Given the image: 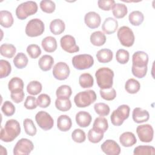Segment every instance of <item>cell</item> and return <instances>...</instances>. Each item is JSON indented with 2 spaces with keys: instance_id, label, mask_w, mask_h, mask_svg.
I'll use <instances>...</instances> for the list:
<instances>
[{
  "instance_id": "cell-13",
  "label": "cell",
  "mask_w": 155,
  "mask_h": 155,
  "mask_svg": "<svg viewBox=\"0 0 155 155\" xmlns=\"http://www.w3.org/2000/svg\"><path fill=\"white\" fill-rule=\"evenodd\" d=\"M61 48L67 53H73L79 51V47L76 44L74 38L70 35L63 36L60 39Z\"/></svg>"
},
{
  "instance_id": "cell-24",
  "label": "cell",
  "mask_w": 155,
  "mask_h": 155,
  "mask_svg": "<svg viewBox=\"0 0 155 155\" xmlns=\"http://www.w3.org/2000/svg\"><path fill=\"white\" fill-rule=\"evenodd\" d=\"M53 64V58L48 54H44L42 56L38 61L39 67L44 71H47L51 70Z\"/></svg>"
},
{
  "instance_id": "cell-23",
  "label": "cell",
  "mask_w": 155,
  "mask_h": 155,
  "mask_svg": "<svg viewBox=\"0 0 155 155\" xmlns=\"http://www.w3.org/2000/svg\"><path fill=\"white\" fill-rule=\"evenodd\" d=\"M50 30L54 35L62 33L65 29V24L61 19H55L51 21L50 24Z\"/></svg>"
},
{
  "instance_id": "cell-19",
  "label": "cell",
  "mask_w": 155,
  "mask_h": 155,
  "mask_svg": "<svg viewBox=\"0 0 155 155\" xmlns=\"http://www.w3.org/2000/svg\"><path fill=\"white\" fill-rule=\"evenodd\" d=\"M118 28L117 21L111 17L107 18L102 25L103 31L107 35H111L114 33Z\"/></svg>"
},
{
  "instance_id": "cell-38",
  "label": "cell",
  "mask_w": 155,
  "mask_h": 155,
  "mask_svg": "<svg viewBox=\"0 0 155 155\" xmlns=\"http://www.w3.org/2000/svg\"><path fill=\"white\" fill-rule=\"evenodd\" d=\"M42 89V84L38 81H32L30 82L27 86V93L33 96H35L40 93Z\"/></svg>"
},
{
  "instance_id": "cell-34",
  "label": "cell",
  "mask_w": 155,
  "mask_h": 155,
  "mask_svg": "<svg viewBox=\"0 0 155 155\" xmlns=\"http://www.w3.org/2000/svg\"><path fill=\"white\" fill-rule=\"evenodd\" d=\"M15 66L18 69H22L25 68L28 62V59L25 54L20 52L18 53L13 60Z\"/></svg>"
},
{
  "instance_id": "cell-18",
  "label": "cell",
  "mask_w": 155,
  "mask_h": 155,
  "mask_svg": "<svg viewBox=\"0 0 155 155\" xmlns=\"http://www.w3.org/2000/svg\"><path fill=\"white\" fill-rule=\"evenodd\" d=\"M75 119L76 124L80 127L85 128L90 125L92 120V117L87 111H80L76 113Z\"/></svg>"
},
{
  "instance_id": "cell-48",
  "label": "cell",
  "mask_w": 155,
  "mask_h": 155,
  "mask_svg": "<svg viewBox=\"0 0 155 155\" xmlns=\"http://www.w3.org/2000/svg\"><path fill=\"white\" fill-rule=\"evenodd\" d=\"M27 52L32 59L38 58L41 54V50L37 44H30L27 47Z\"/></svg>"
},
{
  "instance_id": "cell-14",
  "label": "cell",
  "mask_w": 155,
  "mask_h": 155,
  "mask_svg": "<svg viewBox=\"0 0 155 155\" xmlns=\"http://www.w3.org/2000/svg\"><path fill=\"white\" fill-rule=\"evenodd\" d=\"M101 148L107 155H119L120 153V148L119 144L111 139L105 140L101 145Z\"/></svg>"
},
{
  "instance_id": "cell-25",
  "label": "cell",
  "mask_w": 155,
  "mask_h": 155,
  "mask_svg": "<svg viewBox=\"0 0 155 155\" xmlns=\"http://www.w3.org/2000/svg\"><path fill=\"white\" fill-rule=\"evenodd\" d=\"M14 19L12 13L7 10H1L0 12V24L4 28H9L12 26Z\"/></svg>"
},
{
  "instance_id": "cell-35",
  "label": "cell",
  "mask_w": 155,
  "mask_h": 155,
  "mask_svg": "<svg viewBox=\"0 0 155 155\" xmlns=\"http://www.w3.org/2000/svg\"><path fill=\"white\" fill-rule=\"evenodd\" d=\"M24 82L22 79L18 77L12 78L8 84V88L10 92H13L24 89Z\"/></svg>"
},
{
  "instance_id": "cell-37",
  "label": "cell",
  "mask_w": 155,
  "mask_h": 155,
  "mask_svg": "<svg viewBox=\"0 0 155 155\" xmlns=\"http://www.w3.org/2000/svg\"><path fill=\"white\" fill-rule=\"evenodd\" d=\"M71 94V88L67 85H62L59 86L56 91V95L57 97L61 99H69Z\"/></svg>"
},
{
  "instance_id": "cell-26",
  "label": "cell",
  "mask_w": 155,
  "mask_h": 155,
  "mask_svg": "<svg viewBox=\"0 0 155 155\" xmlns=\"http://www.w3.org/2000/svg\"><path fill=\"white\" fill-rule=\"evenodd\" d=\"M96 58L101 63H108L113 59V53L108 48H102L99 50L96 53Z\"/></svg>"
},
{
  "instance_id": "cell-27",
  "label": "cell",
  "mask_w": 155,
  "mask_h": 155,
  "mask_svg": "<svg viewBox=\"0 0 155 155\" xmlns=\"http://www.w3.org/2000/svg\"><path fill=\"white\" fill-rule=\"evenodd\" d=\"M106 36L101 31H96L92 33L90 37L91 43L97 47L103 45L106 42Z\"/></svg>"
},
{
  "instance_id": "cell-21",
  "label": "cell",
  "mask_w": 155,
  "mask_h": 155,
  "mask_svg": "<svg viewBox=\"0 0 155 155\" xmlns=\"http://www.w3.org/2000/svg\"><path fill=\"white\" fill-rule=\"evenodd\" d=\"M72 126L71 118L66 114L60 115L57 119V127L63 132H66L70 130Z\"/></svg>"
},
{
  "instance_id": "cell-50",
  "label": "cell",
  "mask_w": 155,
  "mask_h": 155,
  "mask_svg": "<svg viewBox=\"0 0 155 155\" xmlns=\"http://www.w3.org/2000/svg\"><path fill=\"white\" fill-rule=\"evenodd\" d=\"M38 105L41 108H47L51 104L50 97L47 94H41L36 99Z\"/></svg>"
},
{
  "instance_id": "cell-20",
  "label": "cell",
  "mask_w": 155,
  "mask_h": 155,
  "mask_svg": "<svg viewBox=\"0 0 155 155\" xmlns=\"http://www.w3.org/2000/svg\"><path fill=\"white\" fill-rule=\"evenodd\" d=\"M119 142L123 147H130L136 143L137 139L134 133L127 131L123 133L119 136Z\"/></svg>"
},
{
  "instance_id": "cell-1",
  "label": "cell",
  "mask_w": 155,
  "mask_h": 155,
  "mask_svg": "<svg viewBox=\"0 0 155 155\" xmlns=\"http://www.w3.org/2000/svg\"><path fill=\"white\" fill-rule=\"evenodd\" d=\"M21 126L19 122L15 119L8 120L4 128H1L0 138L5 142L14 140L21 133Z\"/></svg>"
},
{
  "instance_id": "cell-30",
  "label": "cell",
  "mask_w": 155,
  "mask_h": 155,
  "mask_svg": "<svg viewBox=\"0 0 155 155\" xmlns=\"http://www.w3.org/2000/svg\"><path fill=\"white\" fill-rule=\"evenodd\" d=\"M140 88V84L138 81L135 79L130 78L128 79L125 84V89L130 94L137 93Z\"/></svg>"
},
{
  "instance_id": "cell-10",
  "label": "cell",
  "mask_w": 155,
  "mask_h": 155,
  "mask_svg": "<svg viewBox=\"0 0 155 155\" xmlns=\"http://www.w3.org/2000/svg\"><path fill=\"white\" fill-rule=\"evenodd\" d=\"M35 120L39 127L44 131L51 129L54 125V120L51 115L44 111L38 112L35 116Z\"/></svg>"
},
{
  "instance_id": "cell-12",
  "label": "cell",
  "mask_w": 155,
  "mask_h": 155,
  "mask_svg": "<svg viewBox=\"0 0 155 155\" xmlns=\"http://www.w3.org/2000/svg\"><path fill=\"white\" fill-rule=\"evenodd\" d=\"M52 73L55 79L59 81H64L67 79L69 76L70 70L65 62H59L54 65Z\"/></svg>"
},
{
  "instance_id": "cell-40",
  "label": "cell",
  "mask_w": 155,
  "mask_h": 155,
  "mask_svg": "<svg viewBox=\"0 0 155 155\" xmlns=\"http://www.w3.org/2000/svg\"><path fill=\"white\" fill-rule=\"evenodd\" d=\"M24 128L25 133L30 136H35L37 133V129L33 121L29 118H26L23 122Z\"/></svg>"
},
{
  "instance_id": "cell-36",
  "label": "cell",
  "mask_w": 155,
  "mask_h": 155,
  "mask_svg": "<svg viewBox=\"0 0 155 155\" xmlns=\"http://www.w3.org/2000/svg\"><path fill=\"white\" fill-rule=\"evenodd\" d=\"M155 154V148L150 145H139L134 148L133 154L134 155H151Z\"/></svg>"
},
{
  "instance_id": "cell-28",
  "label": "cell",
  "mask_w": 155,
  "mask_h": 155,
  "mask_svg": "<svg viewBox=\"0 0 155 155\" xmlns=\"http://www.w3.org/2000/svg\"><path fill=\"white\" fill-rule=\"evenodd\" d=\"M93 128L97 131L104 133L108 128L107 119L102 116L96 117L93 122Z\"/></svg>"
},
{
  "instance_id": "cell-53",
  "label": "cell",
  "mask_w": 155,
  "mask_h": 155,
  "mask_svg": "<svg viewBox=\"0 0 155 155\" xmlns=\"http://www.w3.org/2000/svg\"><path fill=\"white\" fill-rule=\"evenodd\" d=\"M148 67H143V68H137L135 67L132 66L131 67V72L133 74L139 79L144 78L147 73Z\"/></svg>"
},
{
  "instance_id": "cell-17",
  "label": "cell",
  "mask_w": 155,
  "mask_h": 155,
  "mask_svg": "<svg viewBox=\"0 0 155 155\" xmlns=\"http://www.w3.org/2000/svg\"><path fill=\"white\" fill-rule=\"evenodd\" d=\"M132 117L134 122L141 124L148 120L150 114L146 110H143L140 107H136L133 111Z\"/></svg>"
},
{
  "instance_id": "cell-32",
  "label": "cell",
  "mask_w": 155,
  "mask_h": 155,
  "mask_svg": "<svg viewBox=\"0 0 155 155\" xmlns=\"http://www.w3.org/2000/svg\"><path fill=\"white\" fill-rule=\"evenodd\" d=\"M113 16L117 19L124 18L128 13V9L126 5L121 3H116L112 8Z\"/></svg>"
},
{
  "instance_id": "cell-45",
  "label": "cell",
  "mask_w": 155,
  "mask_h": 155,
  "mask_svg": "<svg viewBox=\"0 0 155 155\" xmlns=\"http://www.w3.org/2000/svg\"><path fill=\"white\" fill-rule=\"evenodd\" d=\"M130 58L129 52L125 49H119L116 53V59L120 64H127Z\"/></svg>"
},
{
  "instance_id": "cell-8",
  "label": "cell",
  "mask_w": 155,
  "mask_h": 155,
  "mask_svg": "<svg viewBox=\"0 0 155 155\" xmlns=\"http://www.w3.org/2000/svg\"><path fill=\"white\" fill-rule=\"evenodd\" d=\"M117 36L120 44L127 47H131L134 42L135 37L133 30L128 26L120 27L117 33Z\"/></svg>"
},
{
  "instance_id": "cell-15",
  "label": "cell",
  "mask_w": 155,
  "mask_h": 155,
  "mask_svg": "<svg viewBox=\"0 0 155 155\" xmlns=\"http://www.w3.org/2000/svg\"><path fill=\"white\" fill-rule=\"evenodd\" d=\"M148 55L145 51H136L132 56V66L137 68L146 67L148 63Z\"/></svg>"
},
{
  "instance_id": "cell-52",
  "label": "cell",
  "mask_w": 155,
  "mask_h": 155,
  "mask_svg": "<svg viewBox=\"0 0 155 155\" xmlns=\"http://www.w3.org/2000/svg\"><path fill=\"white\" fill-rule=\"evenodd\" d=\"M24 105L28 110L35 109L38 106L36 97L33 96H28L25 99Z\"/></svg>"
},
{
  "instance_id": "cell-9",
  "label": "cell",
  "mask_w": 155,
  "mask_h": 155,
  "mask_svg": "<svg viewBox=\"0 0 155 155\" xmlns=\"http://www.w3.org/2000/svg\"><path fill=\"white\" fill-rule=\"evenodd\" d=\"M34 149L33 142L26 138L19 139L16 143L13 148L14 155H27Z\"/></svg>"
},
{
  "instance_id": "cell-16",
  "label": "cell",
  "mask_w": 155,
  "mask_h": 155,
  "mask_svg": "<svg viewBox=\"0 0 155 155\" xmlns=\"http://www.w3.org/2000/svg\"><path fill=\"white\" fill-rule=\"evenodd\" d=\"M84 22L86 25L91 29L98 28L101 22L100 15L95 12H89L84 16Z\"/></svg>"
},
{
  "instance_id": "cell-33",
  "label": "cell",
  "mask_w": 155,
  "mask_h": 155,
  "mask_svg": "<svg viewBox=\"0 0 155 155\" xmlns=\"http://www.w3.org/2000/svg\"><path fill=\"white\" fill-rule=\"evenodd\" d=\"M79 84L83 88H91L94 84V79L90 73H82L79 78Z\"/></svg>"
},
{
  "instance_id": "cell-49",
  "label": "cell",
  "mask_w": 155,
  "mask_h": 155,
  "mask_svg": "<svg viewBox=\"0 0 155 155\" xmlns=\"http://www.w3.org/2000/svg\"><path fill=\"white\" fill-rule=\"evenodd\" d=\"M71 138L76 143H82L86 139V135L82 130L76 128L72 132Z\"/></svg>"
},
{
  "instance_id": "cell-6",
  "label": "cell",
  "mask_w": 155,
  "mask_h": 155,
  "mask_svg": "<svg viewBox=\"0 0 155 155\" xmlns=\"http://www.w3.org/2000/svg\"><path fill=\"white\" fill-rule=\"evenodd\" d=\"M45 30V25L42 20L34 18L30 20L25 27V34L29 37H37L41 35Z\"/></svg>"
},
{
  "instance_id": "cell-47",
  "label": "cell",
  "mask_w": 155,
  "mask_h": 155,
  "mask_svg": "<svg viewBox=\"0 0 155 155\" xmlns=\"http://www.w3.org/2000/svg\"><path fill=\"white\" fill-rule=\"evenodd\" d=\"M15 107L13 103L9 101H5L1 107V111L3 114L7 117L13 116L15 113Z\"/></svg>"
},
{
  "instance_id": "cell-31",
  "label": "cell",
  "mask_w": 155,
  "mask_h": 155,
  "mask_svg": "<svg viewBox=\"0 0 155 155\" xmlns=\"http://www.w3.org/2000/svg\"><path fill=\"white\" fill-rule=\"evenodd\" d=\"M128 20L131 25L134 26H139L143 22L144 16L140 11L134 10L130 13Z\"/></svg>"
},
{
  "instance_id": "cell-44",
  "label": "cell",
  "mask_w": 155,
  "mask_h": 155,
  "mask_svg": "<svg viewBox=\"0 0 155 155\" xmlns=\"http://www.w3.org/2000/svg\"><path fill=\"white\" fill-rule=\"evenodd\" d=\"M12 67L8 61L4 59L0 60V78L7 77L11 73Z\"/></svg>"
},
{
  "instance_id": "cell-3",
  "label": "cell",
  "mask_w": 155,
  "mask_h": 155,
  "mask_svg": "<svg viewBox=\"0 0 155 155\" xmlns=\"http://www.w3.org/2000/svg\"><path fill=\"white\" fill-rule=\"evenodd\" d=\"M97 96L94 90H87L76 94L74 97L75 105L79 108H85L94 103Z\"/></svg>"
},
{
  "instance_id": "cell-29",
  "label": "cell",
  "mask_w": 155,
  "mask_h": 155,
  "mask_svg": "<svg viewBox=\"0 0 155 155\" xmlns=\"http://www.w3.org/2000/svg\"><path fill=\"white\" fill-rule=\"evenodd\" d=\"M16 48L13 44H2L0 46L1 54L7 58H12L16 53Z\"/></svg>"
},
{
  "instance_id": "cell-43",
  "label": "cell",
  "mask_w": 155,
  "mask_h": 155,
  "mask_svg": "<svg viewBox=\"0 0 155 155\" xmlns=\"http://www.w3.org/2000/svg\"><path fill=\"white\" fill-rule=\"evenodd\" d=\"M94 109L95 112L100 116H105L109 114L110 108L109 106L103 102L96 103L94 105Z\"/></svg>"
},
{
  "instance_id": "cell-54",
  "label": "cell",
  "mask_w": 155,
  "mask_h": 155,
  "mask_svg": "<svg viewBox=\"0 0 155 155\" xmlns=\"http://www.w3.org/2000/svg\"><path fill=\"white\" fill-rule=\"evenodd\" d=\"M24 96H25V93L23 90L11 92L10 93V97L12 100L16 104H19L21 102L24 98Z\"/></svg>"
},
{
  "instance_id": "cell-51",
  "label": "cell",
  "mask_w": 155,
  "mask_h": 155,
  "mask_svg": "<svg viewBox=\"0 0 155 155\" xmlns=\"http://www.w3.org/2000/svg\"><path fill=\"white\" fill-rule=\"evenodd\" d=\"M116 4L114 0H99L97 5L99 8L104 11H109L113 8Z\"/></svg>"
},
{
  "instance_id": "cell-46",
  "label": "cell",
  "mask_w": 155,
  "mask_h": 155,
  "mask_svg": "<svg viewBox=\"0 0 155 155\" xmlns=\"http://www.w3.org/2000/svg\"><path fill=\"white\" fill-rule=\"evenodd\" d=\"M101 97L106 101H113L116 97V91L114 88L100 89L99 91Z\"/></svg>"
},
{
  "instance_id": "cell-4",
  "label": "cell",
  "mask_w": 155,
  "mask_h": 155,
  "mask_svg": "<svg viewBox=\"0 0 155 155\" xmlns=\"http://www.w3.org/2000/svg\"><path fill=\"white\" fill-rule=\"evenodd\" d=\"M38 5L36 2L28 1L20 4L16 9V15L21 20L25 19L29 16L35 14L38 11Z\"/></svg>"
},
{
  "instance_id": "cell-7",
  "label": "cell",
  "mask_w": 155,
  "mask_h": 155,
  "mask_svg": "<svg viewBox=\"0 0 155 155\" xmlns=\"http://www.w3.org/2000/svg\"><path fill=\"white\" fill-rule=\"evenodd\" d=\"M71 62L76 69L82 70L91 68L94 64V59L89 54H81L73 56Z\"/></svg>"
},
{
  "instance_id": "cell-22",
  "label": "cell",
  "mask_w": 155,
  "mask_h": 155,
  "mask_svg": "<svg viewBox=\"0 0 155 155\" xmlns=\"http://www.w3.org/2000/svg\"><path fill=\"white\" fill-rule=\"evenodd\" d=\"M41 45L43 49L48 53L54 52L58 47L56 39L51 36L44 38L41 42Z\"/></svg>"
},
{
  "instance_id": "cell-11",
  "label": "cell",
  "mask_w": 155,
  "mask_h": 155,
  "mask_svg": "<svg viewBox=\"0 0 155 155\" xmlns=\"http://www.w3.org/2000/svg\"><path fill=\"white\" fill-rule=\"evenodd\" d=\"M136 133L140 140L142 142H150L153 140L154 130L150 124L138 125L136 128Z\"/></svg>"
},
{
  "instance_id": "cell-42",
  "label": "cell",
  "mask_w": 155,
  "mask_h": 155,
  "mask_svg": "<svg viewBox=\"0 0 155 155\" xmlns=\"http://www.w3.org/2000/svg\"><path fill=\"white\" fill-rule=\"evenodd\" d=\"M39 6L42 12L47 13H52L56 8L54 2L51 0H42L40 2Z\"/></svg>"
},
{
  "instance_id": "cell-2",
  "label": "cell",
  "mask_w": 155,
  "mask_h": 155,
  "mask_svg": "<svg viewBox=\"0 0 155 155\" xmlns=\"http://www.w3.org/2000/svg\"><path fill=\"white\" fill-rule=\"evenodd\" d=\"M114 75V71L108 67H101L97 70L95 77L99 87L101 89L112 88Z\"/></svg>"
},
{
  "instance_id": "cell-5",
  "label": "cell",
  "mask_w": 155,
  "mask_h": 155,
  "mask_svg": "<svg viewBox=\"0 0 155 155\" xmlns=\"http://www.w3.org/2000/svg\"><path fill=\"white\" fill-rule=\"evenodd\" d=\"M130 108L128 105L123 104L119 105L117 109L114 110L110 116L112 124L114 126H120L125 120L127 119L130 116Z\"/></svg>"
},
{
  "instance_id": "cell-39",
  "label": "cell",
  "mask_w": 155,
  "mask_h": 155,
  "mask_svg": "<svg viewBox=\"0 0 155 155\" xmlns=\"http://www.w3.org/2000/svg\"><path fill=\"white\" fill-rule=\"evenodd\" d=\"M56 108L61 111H68L71 108V102L70 99L58 98L55 101Z\"/></svg>"
},
{
  "instance_id": "cell-41",
  "label": "cell",
  "mask_w": 155,
  "mask_h": 155,
  "mask_svg": "<svg viewBox=\"0 0 155 155\" xmlns=\"http://www.w3.org/2000/svg\"><path fill=\"white\" fill-rule=\"evenodd\" d=\"M104 133L97 131L92 128L88 132V139L91 143H99L104 138Z\"/></svg>"
}]
</instances>
